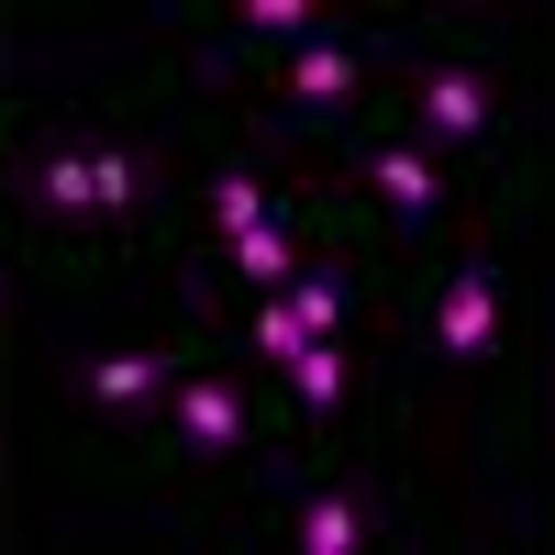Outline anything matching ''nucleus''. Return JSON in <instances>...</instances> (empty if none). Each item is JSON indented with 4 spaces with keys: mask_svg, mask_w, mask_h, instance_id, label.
I'll list each match as a JSON object with an SVG mask.
<instances>
[{
    "mask_svg": "<svg viewBox=\"0 0 555 555\" xmlns=\"http://www.w3.org/2000/svg\"><path fill=\"white\" fill-rule=\"evenodd\" d=\"M400 67V34L389 23H334V34H311V44H289V56H267V67H245V89H256V112L289 133V145H334V133L378 101V78Z\"/></svg>",
    "mask_w": 555,
    "mask_h": 555,
    "instance_id": "obj_7",
    "label": "nucleus"
},
{
    "mask_svg": "<svg viewBox=\"0 0 555 555\" xmlns=\"http://www.w3.org/2000/svg\"><path fill=\"white\" fill-rule=\"evenodd\" d=\"M544 145H522L512 167L489 178L455 222V245L434 267H411V311H400V434H411V400H455V434L489 478H522L533 455V366H512L522 345V289H512V234L544 190Z\"/></svg>",
    "mask_w": 555,
    "mask_h": 555,
    "instance_id": "obj_2",
    "label": "nucleus"
},
{
    "mask_svg": "<svg viewBox=\"0 0 555 555\" xmlns=\"http://www.w3.org/2000/svg\"><path fill=\"white\" fill-rule=\"evenodd\" d=\"M190 44L145 56L122 89H101V112L78 122H12L0 133V267L34 278L56 300L122 289L133 267H167L178 245V145L156 133V112L190 89Z\"/></svg>",
    "mask_w": 555,
    "mask_h": 555,
    "instance_id": "obj_1",
    "label": "nucleus"
},
{
    "mask_svg": "<svg viewBox=\"0 0 555 555\" xmlns=\"http://www.w3.org/2000/svg\"><path fill=\"white\" fill-rule=\"evenodd\" d=\"M0 133H12V112H0Z\"/></svg>",
    "mask_w": 555,
    "mask_h": 555,
    "instance_id": "obj_8",
    "label": "nucleus"
},
{
    "mask_svg": "<svg viewBox=\"0 0 555 555\" xmlns=\"http://www.w3.org/2000/svg\"><path fill=\"white\" fill-rule=\"evenodd\" d=\"M378 112H389L400 133H423V145H434L455 178H478V190H489L500 156H522V145H512V89H500V34L423 23V34L400 44V67L378 78Z\"/></svg>",
    "mask_w": 555,
    "mask_h": 555,
    "instance_id": "obj_4",
    "label": "nucleus"
},
{
    "mask_svg": "<svg viewBox=\"0 0 555 555\" xmlns=\"http://www.w3.org/2000/svg\"><path fill=\"white\" fill-rule=\"evenodd\" d=\"M245 522L289 555H366V544H400L411 512L389 500V455L334 444V455H289L267 467V489L245 500Z\"/></svg>",
    "mask_w": 555,
    "mask_h": 555,
    "instance_id": "obj_6",
    "label": "nucleus"
},
{
    "mask_svg": "<svg viewBox=\"0 0 555 555\" xmlns=\"http://www.w3.org/2000/svg\"><path fill=\"white\" fill-rule=\"evenodd\" d=\"M167 322H178V378H167V411H156V434L133 444V467H122L112 500H156L178 522H211V512H234L245 489H267V467L300 455V411L234 334H222V300L178 289Z\"/></svg>",
    "mask_w": 555,
    "mask_h": 555,
    "instance_id": "obj_3",
    "label": "nucleus"
},
{
    "mask_svg": "<svg viewBox=\"0 0 555 555\" xmlns=\"http://www.w3.org/2000/svg\"><path fill=\"white\" fill-rule=\"evenodd\" d=\"M322 156H334V178H345L366 211H378V234L400 245V267H434V256L455 245V222H467V201H478V178H455L423 133H400L378 101H366Z\"/></svg>",
    "mask_w": 555,
    "mask_h": 555,
    "instance_id": "obj_5",
    "label": "nucleus"
}]
</instances>
